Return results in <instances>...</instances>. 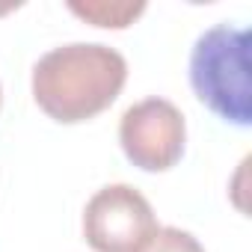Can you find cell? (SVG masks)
<instances>
[{
  "mask_svg": "<svg viewBox=\"0 0 252 252\" xmlns=\"http://www.w3.org/2000/svg\"><path fill=\"white\" fill-rule=\"evenodd\" d=\"M128 60L104 42H68L51 48L33 65L30 89L45 116L80 125L104 113L125 89Z\"/></svg>",
  "mask_w": 252,
  "mask_h": 252,
  "instance_id": "cell-1",
  "label": "cell"
},
{
  "mask_svg": "<svg viewBox=\"0 0 252 252\" xmlns=\"http://www.w3.org/2000/svg\"><path fill=\"white\" fill-rule=\"evenodd\" d=\"M252 33L228 21L199 33L190 51V86L196 98L234 128L252 125Z\"/></svg>",
  "mask_w": 252,
  "mask_h": 252,
  "instance_id": "cell-2",
  "label": "cell"
},
{
  "mask_svg": "<svg viewBox=\"0 0 252 252\" xmlns=\"http://www.w3.org/2000/svg\"><path fill=\"white\" fill-rule=\"evenodd\" d=\"M187 122L169 98H143L119 119V146L137 169L166 172L184 158Z\"/></svg>",
  "mask_w": 252,
  "mask_h": 252,
  "instance_id": "cell-3",
  "label": "cell"
},
{
  "mask_svg": "<svg viewBox=\"0 0 252 252\" xmlns=\"http://www.w3.org/2000/svg\"><path fill=\"white\" fill-rule=\"evenodd\" d=\"M155 231L152 202L131 184H107L83 208V237L95 252H140Z\"/></svg>",
  "mask_w": 252,
  "mask_h": 252,
  "instance_id": "cell-4",
  "label": "cell"
},
{
  "mask_svg": "<svg viewBox=\"0 0 252 252\" xmlns=\"http://www.w3.org/2000/svg\"><path fill=\"white\" fill-rule=\"evenodd\" d=\"M68 9L95 27L125 30L146 12V3H104V0H95V3H68Z\"/></svg>",
  "mask_w": 252,
  "mask_h": 252,
  "instance_id": "cell-5",
  "label": "cell"
},
{
  "mask_svg": "<svg viewBox=\"0 0 252 252\" xmlns=\"http://www.w3.org/2000/svg\"><path fill=\"white\" fill-rule=\"evenodd\" d=\"M140 252H205V246L199 243V237L178 225H158V231Z\"/></svg>",
  "mask_w": 252,
  "mask_h": 252,
  "instance_id": "cell-6",
  "label": "cell"
},
{
  "mask_svg": "<svg viewBox=\"0 0 252 252\" xmlns=\"http://www.w3.org/2000/svg\"><path fill=\"white\" fill-rule=\"evenodd\" d=\"M0 107H3V89H0Z\"/></svg>",
  "mask_w": 252,
  "mask_h": 252,
  "instance_id": "cell-7",
  "label": "cell"
}]
</instances>
